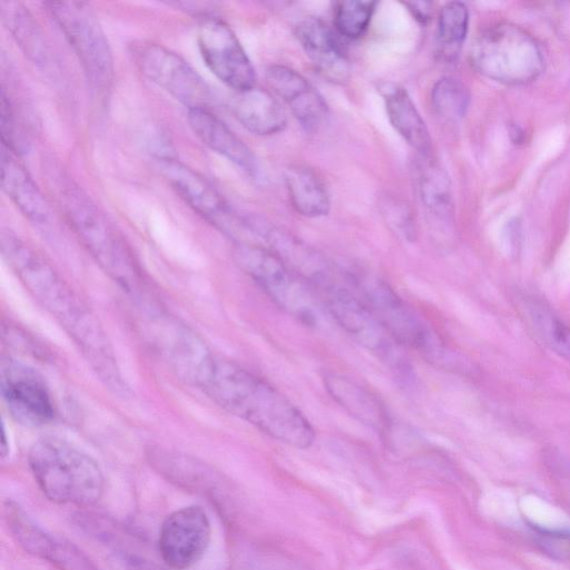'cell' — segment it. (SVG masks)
<instances>
[{
    "instance_id": "obj_19",
    "label": "cell",
    "mask_w": 570,
    "mask_h": 570,
    "mask_svg": "<svg viewBox=\"0 0 570 570\" xmlns=\"http://www.w3.org/2000/svg\"><path fill=\"white\" fill-rule=\"evenodd\" d=\"M1 187L18 209L31 222L45 224L49 219V206L16 154L2 145Z\"/></svg>"
},
{
    "instance_id": "obj_29",
    "label": "cell",
    "mask_w": 570,
    "mask_h": 570,
    "mask_svg": "<svg viewBox=\"0 0 570 570\" xmlns=\"http://www.w3.org/2000/svg\"><path fill=\"white\" fill-rule=\"evenodd\" d=\"M530 317L541 340L560 355L570 360V328L542 304H531Z\"/></svg>"
},
{
    "instance_id": "obj_23",
    "label": "cell",
    "mask_w": 570,
    "mask_h": 570,
    "mask_svg": "<svg viewBox=\"0 0 570 570\" xmlns=\"http://www.w3.org/2000/svg\"><path fill=\"white\" fill-rule=\"evenodd\" d=\"M2 18L23 52L37 63L46 60L42 33L28 10L18 2H1Z\"/></svg>"
},
{
    "instance_id": "obj_7",
    "label": "cell",
    "mask_w": 570,
    "mask_h": 570,
    "mask_svg": "<svg viewBox=\"0 0 570 570\" xmlns=\"http://www.w3.org/2000/svg\"><path fill=\"white\" fill-rule=\"evenodd\" d=\"M345 277V276H344ZM328 317L354 341L383 363L399 380L413 379L412 367L392 337L368 306L347 283L333 279L316 291Z\"/></svg>"
},
{
    "instance_id": "obj_27",
    "label": "cell",
    "mask_w": 570,
    "mask_h": 570,
    "mask_svg": "<svg viewBox=\"0 0 570 570\" xmlns=\"http://www.w3.org/2000/svg\"><path fill=\"white\" fill-rule=\"evenodd\" d=\"M420 195L428 212L436 218H446L451 212V188L446 174L435 165L421 173Z\"/></svg>"
},
{
    "instance_id": "obj_2",
    "label": "cell",
    "mask_w": 570,
    "mask_h": 570,
    "mask_svg": "<svg viewBox=\"0 0 570 570\" xmlns=\"http://www.w3.org/2000/svg\"><path fill=\"white\" fill-rule=\"evenodd\" d=\"M191 385L269 438L298 449L315 439L309 421L282 392L239 364L212 352Z\"/></svg>"
},
{
    "instance_id": "obj_12",
    "label": "cell",
    "mask_w": 570,
    "mask_h": 570,
    "mask_svg": "<svg viewBox=\"0 0 570 570\" xmlns=\"http://www.w3.org/2000/svg\"><path fill=\"white\" fill-rule=\"evenodd\" d=\"M198 48L208 69L237 91L255 86L256 75L249 58L227 23L205 19L198 30Z\"/></svg>"
},
{
    "instance_id": "obj_14",
    "label": "cell",
    "mask_w": 570,
    "mask_h": 570,
    "mask_svg": "<svg viewBox=\"0 0 570 570\" xmlns=\"http://www.w3.org/2000/svg\"><path fill=\"white\" fill-rule=\"evenodd\" d=\"M158 168L171 188L195 212L232 236L243 230V220H235L224 198L197 171L179 160L158 158Z\"/></svg>"
},
{
    "instance_id": "obj_13",
    "label": "cell",
    "mask_w": 570,
    "mask_h": 570,
    "mask_svg": "<svg viewBox=\"0 0 570 570\" xmlns=\"http://www.w3.org/2000/svg\"><path fill=\"white\" fill-rule=\"evenodd\" d=\"M212 537L207 513L189 505L171 512L159 530L158 547L166 566L185 570L197 563L206 552Z\"/></svg>"
},
{
    "instance_id": "obj_5",
    "label": "cell",
    "mask_w": 570,
    "mask_h": 570,
    "mask_svg": "<svg viewBox=\"0 0 570 570\" xmlns=\"http://www.w3.org/2000/svg\"><path fill=\"white\" fill-rule=\"evenodd\" d=\"M67 219L100 268L126 292L140 295L139 268L122 238L92 200L78 187L61 193Z\"/></svg>"
},
{
    "instance_id": "obj_21",
    "label": "cell",
    "mask_w": 570,
    "mask_h": 570,
    "mask_svg": "<svg viewBox=\"0 0 570 570\" xmlns=\"http://www.w3.org/2000/svg\"><path fill=\"white\" fill-rule=\"evenodd\" d=\"M381 94L387 118L397 134L420 155L431 151V138L426 125L406 89L396 83H384Z\"/></svg>"
},
{
    "instance_id": "obj_18",
    "label": "cell",
    "mask_w": 570,
    "mask_h": 570,
    "mask_svg": "<svg viewBox=\"0 0 570 570\" xmlns=\"http://www.w3.org/2000/svg\"><path fill=\"white\" fill-rule=\"evenodd\" d=\"M188 122L196 137L213 151L225 157L248 175H258L252 150L207 108L188 109Z\"/></svg>"
},
{
    "instance_id": "obj_11",
    "label": "cell",
    "mask_w": 570,
    "mask_h": 570,
    "mask_svg": "<svg viewBox=\"0 0 570 570\" xmlns=\"http://www.w3.org/2000/svg\"><path fill=\"white\" fill-rule=\"evenodd\" d=\"M0 391L12 417L23 424L40 426L55 417V404L45 379L31 366L2 357Z\"/></svg>"
},
{
    "instance_id": "obj_15",
    "label": "cell",
    "mask_w": 570,
    "mask_h": 570,
    "mask_svg": "<svg viewBox=\"0 0 570 570\" xmlns=\"http://www.w3.org/2000/svg\"><path fill=\"white\" fill-rule=\"evenodd\" d=\"M266 81L281 97L306 131H315L327 116V106L317 90L296 70L273 65L266 70Z\"/></svg>"
},
{
    "instance_id": "obj_8",
    "label": "cell",
    "mask_w": 570,
    "mask_h": 570,
    "mask_svg": "<svg viewBox=\"0 0 570 570\" xmlns=\"http://www.w3.org/2000/svg\"><path fill=\"white\" fill-rule=\"evenodd\" d=\"M472 66L484 77L504 85H525L543 70L535 39L523 28L501 22L482 31L470 49Z\"/></svg>"
},
{
    "instance_id": "obj_30",
    "label": "cell",
    "mask_w": 570,
    "mask_h": 570,
    "mask_svg": "<svg viewBox=\"0 0 570 570\" xmlns=\"http://www.w3.org/2000/svg\"><path fill=\"white\" fill-rule=\"evenodd\" d=\"M529 528L532 542L541 553L556 561H570V530L534 524Z\"/></svg>"
},
{
    "instance_id": "obj_1",
    "label": "cell",
    "mask_w": 570,
    "mask_h": 570,
    "mask_svg": "<svg viewBox=\"0 0 570 570\" xmlns=\"http://www.w3.org/2000/svg\"><path fill=\"white\" fill-rule=\"evenodd\" d=\"M0 238L2 256L27 292L62 327L99 381L126 397L129 386L95 313L35 247L10 230Z\"/></svg>"
},
{
    "instance_id": "obj_9",
    "label": "cell",
    "mask_w": 570,
    "mask_h": 570,
    "mask_svg": "<svg viewBox=\"0 0 570 570\" xmlns=\"http://www.w3.org/2000/svg\"><path fill=\"white\" fill-rule=\"evenodd\" d=\"M46 8L58 24L92 86L109 87L114 57L109 41L92 8L81 1H51Z\"/></svg>"
},
{
    "instance_id": "obj_26",
    "label": "cell",
    "mask_w": 570,
    "mask_h": 570,
    "mask_svg": "<svg viewBox=\"0 0 570 570\" xmlns=\"http://www.w3.org/2000/svg\"><path fill=\"white\" fill-rule=\"evenodd\" d=\"M431 102L434 111L440 117L448 120H458L468 110L470 92L460 79L443 77L432 88Z\"/></svg>"
},
{
    "instance_id": "obj_22",
    "label": "cell",
    "mask_w": 570,
    "mask_h": 570,
    "mask_svg": "<svg viewBox=\"0 0 570 570\" xmlns=\"http://www.w3.org/2000/svg\"><path fill=\"white\" fill-rule=\"evenodd\" d=\"M285 184L293 208L302 216L315 218L328 214L331 198L322 178L306 166L286 169Z\"/></svg>"
},
{
    "instance_id": "obj_28",
    "label": "cell",
    "mask_w": 570,
    "mask_h": 570,
    "mask_svg": "<svg viewBox=\"0 0 570 570\" xmlns=\"http://www.w3.org/2000/svg\"><path fill=\"white\" fill-rule=\"evenodd\" d=\"M374 1H341L335 4L334 26L337 33L350 40L362 38L375 11Z\"/></svg>"
},
{
    "instance_id": "obj_3",
    "label": "cell",
    "mask_w": 570,
    "mask_h": 570,
    "mask_svg": "<svg viewBox=\"0 0 570 570\" xmlns=\"http://www.w3.org/2000/svg\"><path fill=\"white\" fill-rule=\"evenodd\" d=\"M351 287L368 306L392 337L416 351L426 362L446 370L459 367L460 358L435 330L389 283L360 271L345 273Z\"/></svg>"
},
{
    "instance_id": "obj_24",
    "label": "cell",
    "mask_w": 570,
    "mask_h": 570,
    "mask_svg": "<svg viewBox=\"0 0 570 570\" xmlns=\"http://www.w3.org/2000/svg\"><path fill=\"white\" fill-rule=\"evenodd\" d=\"M4 518L17 541L29 552L43 558L58 553L55 542L40 530L14 502L8 501Z\"/></svg>"
},
{
    "instance_id": "obj_4",
    "label": "cell",
    "mask_w": 570,
    "mask_h": 570,
    "mask_svg": "<svg viewBox=\"0 0 570 570\" xmlns=\"http://www.w3.org/2000/svg\"><path fill=\"white\" fill-rule=\"evenodd\" d=\"M28 462L38 487L53 502L91 505L102 495L105 479L98 463L65 440H38Z\"/></svg>"
},
{
    "instance_id": "obj_10",
    "label": "cell",
    "mask_w": 570,
    "mask_h": 570,
    "mask_svg": "<svg viewBox=\"0 0 570 570\" xmlns=\"http://www.w3.org/2000/svg\"><path fill=\"white\" fill-rule=\"evenodd\" d=\"M134 55L140 72L188 109L207 108L212 98L208 85L178 53L149 43L138 47Z\"/></svg>"
},
{
    "instance_id": "obj_31",
    "label": "cell",
    "mask_w": 570,
    "mask_h": 570,
    "mask_svg": "<svg viewBox=\"0 0 570 570\" xmlns=\"http://www.w3.org/2000/svg\"><path fill=\"white\" fill-rule=\"evenodd\" d=\"M384 216L390 226L403 238L413 240L415 238V225L406 207L395 202L384 205Z\"/></svg>"
},
{
    "instance_id": "obj_16",
    "label": "cell",
    "mask_w": 570,
    "mask_h": 570,
    "mask_svg": "<svg viewBox=\"0 0 570 570\" xmlns=\"http://www.w3.org/2000/svg\"><path fill=\"white\" fill-rule=\"evenodd\" d=\"M296 38L317 72L326 80L343 85L351 77V62L333 31L317 18L302 20Z\"/></svg>"
},
{
    "instance_id": "obj_32",
    "label": "cell",
    "mask_w": 570,
    "mask_h": 570,
    "mask_svg": "<svg viewBox=\"0 0 570 570\" xmlns=\"http://www.w3.org/2000/svg\"><path fill=\"white\" fill-rule=\"evenodd\" d=\"M404 6L411 12L415 20L421 23H425L429 21L432 11V3L426 1H414V2H405Z\"/></svg>"
},
{
    "instance_id": "obj_25",
    "label": "cell",
    "mask_w": 570,
    "mask_h": 570,
    "mask_svg": "<svg viewBox=\"0 0 570 570\" xmlns=\"http://www.w3.org/2000/svg\"><path fill=\"white\" fill-rule=\"evenodd\" d=\"M469 27V10L462 2L445 3L439 13L438 42L441 51L452 57L462 46Z\"/></svg>"
},
{
    "instance_id": "obj_6",
    "label": "cell",
    "mask_w": 570,
    "mask_h": 570,
    "mask_svg": "<svg viewBox=\"0 0 570 570\" xmlns=\"http://www.w3.org/2000/svg\"><path fill=\"white\" fill-rule=\"evenodd\" d=\"M236 264L283 311L307 326L328 317L316 291L261 244L237 243Z\"/></svg>"
},
{
    "instance_id": "obj_20",
    "label": "cell",
    "mask_w": 570,
    "mask_h": 570,
    "mask_svg": "<svg viewBox=\"0 0 570 570\" xmlns=\"http://www.w3.org/2000/svg\"><path fill=\"white\" fill-rule=\"evenodd\" d=\"M232 108L243 127L255 135L277 134L287 124L286 112L276 98L256 86L237 91Z\"/></svg>"
},
{
    "instance_id": "obj_17",
    "label": "cell",
    "mask_w": 570,
    "mask_h": 570,
    "mask_svg": "<svg viewBox=\"0 0 570 570\" xmlns=\"http://www.w3.org/2000/svg\"><path fill=\"white\" fill-rule=\"evenodd\" d=\"M325 390L331 397L360 423L381 433L392 428V419L381 400L357 382L336 373L323 375Z\"/></svg>"
}]
</instances>
